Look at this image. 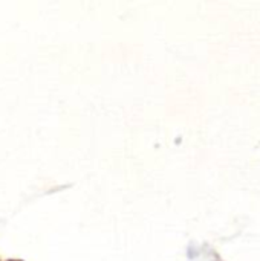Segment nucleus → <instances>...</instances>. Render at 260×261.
Here are the masks:
<instances>
[{"label":"nucleus","mask_w":260,"mask_h":261,"mask_svg":"<svg viewBox=\"0 0 260 261\" xmlns=\"http://www.w3.org/2000/svg\"><path fill=\"white\" fill-rule=\"evenodd\" d=\"M11 261H12V260H11Z\"/></svg>","instance_id":"1"}]
</instances>
